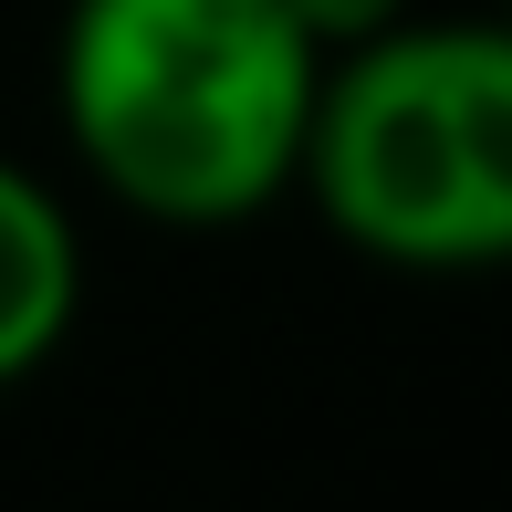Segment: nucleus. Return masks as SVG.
I'll return each instance as SVG.
<instances>
[{"mask_svg": "<svg viewBox=\"0 0 512 512\" xmlns=\"http://www.w3.org/2000/svg\"><path fill=\"white\" fill-rule=\"evenodd\" d=\"M324 53L283 0H63L53 115L74 168L157 230L293 199Z\"/></svg>", "mask_w": 512, "mask_h": 512, "instance_id": "nucleus-1", "label": "nucleus"}, {"mask_svg": "<svg viewBox=\"0 0 512 512\" xmlns=\"http://www.w3.org/2000/svg\"><path fill=\"white\" fill-rule=\"evenodd\" d=\"M293 189L377 272H512V21L408 11L356 53H324Z\"/></svg>", "mask_w": 512, "mask_h": 512, "instance_id": "nucleus-2", "label": "nucleus"}, {"mask_svg": "<svg viewBox=\"0 0 512 512\" xmlns=\"http://www.w3.org/2000/svg\"><path fill=\"white\" fill-rule=\"evenodd\" d=\"M74 324H84V230L42 168L0 157V387L42 377Z\"/></svg>", "mask_w": 512, "mask_h": 512, "instance_id": "nucleus-3", "label": "nucleus"}, {"mask_svg": "<svg viewBox=\"0 0 512 512\" xmlns=\"http://www.w3.org/2000/svg\"><path fill=\"white\" fill-rule=\"evenodd\" d=\"M283 11L314 32V53H356V42H377L387 21H408L418 0H283Z\"/></svg>", "mask_w": 512, "mask_h": 512, "instance_id": "nucleus-4", "label": "nucleus"}, {"mask_svg": "<svg viewBox=\"0 0 512 512\" xmlns=\"http://www.w3.org/2000/svg\"><path fill=\"white\" fill-rule=\"evenodd\" d=\"M502 21H512V0H502Z\"/></svg>", "mask_w": 512, "mask_h": 512, "instance_id": "nucleus-5", "label": "nucleus"}]
</instances>
